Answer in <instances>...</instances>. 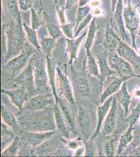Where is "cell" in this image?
Masks as SVG:
<instances>
[{
	"instance_id": "1",
	"label": "cell",
	"mask_w": 140,
	"mask_h": 157,
	"mask_svg": "<svg viewBox=\"0 0 140 157\" xmlns=\"http://www.w3.org/2000/svg\"><path fill=\"white\" fill-rule=\"evenodd\" d=\"M6 24V34L7 39V57L6 62L10 58L20 55L25 44V34L22 22L9 20Z\"/></svg>"
},
{
	"instance_id": "2",
	"label": "cell",
	"mask_w": 140,
	"mask_h": 157,
	"mask_svg": "<svg viewBox=\"0 0 140 157\" xmlns=\"http://www.w3.org/2000/svg\"><path fill=\"white\" fill-rule=\"evenodd\" d=\"M123 15L125 27L131 35L132 47L137 51L136 37L138 33L140 17L137 11V7L132 5L131 0H128L127 6L123 7Z\"/></svg>"
},
{
	"instance_id": "3",
	"label": "cell",
	"mask_w": 140,
	"mask_h": 157,
	"mask_svg": "<svg viewBox=\"0 0 140 157\" xmlns=\"http://www.w3.org/2000/svg\"><path fill=\"white\" fill-rule=\"evenodd\" d=\"M108 61L111 69L117 72L119 78L124 81L132 78H140L134 73L131 64L120 57L115 52L108 53Z\"/></svg>"
},
{
	"instance_id": "4",
	"label": "cell",
	"mask_w": 140,
	"mask_h": 157,
	"mask_svg": "<svg viewBox=\"0 0 140 157\" xmlns=\"http://www.w3.org/2000/svg\"><path fill=\"white\" fill-rule=\"evenodd\" d=\"M34 72V57L32 58L28 66L17 77L12 80L13 83L21 86L22 88L29 92H32L35 88V78L33 72Z\"/></svg>"
},
{
	"instance_id": "5",
	"label": "cell",
	"mask_w": 140,
	"mask_h": 157,
	"mask_svg": "<svg viewBox=\"0 0 140 157\" xmlns=\"http://www.w3.org/2000/svg\"><path fill=\"white\" fill-rule=\"evenodd\" d=\"M34 52H35V50L32 47L25 49L20 55L6 63L3 66V69L14 73L19 71L26 66L30 56Z\"/></svg>"
},
{
	"instance_id": "6",
	"label": "cell",
	"mask_w": 140,
	"mask_h": 157,
	"mask_svg": "<svg viewBox=\"0 0 140 157\" xmlns=\"http://www.w3.org/2000/svg\"><path fill=\"white\" fill-rule=\"evenodd\" d=\"M123 0H118L115 10L113 13L114 18L112 19V21L114 29H115L118 31L117 34H118L121 39L126 43V41L129 40V38L126 32V29L124 25L123 15Z\"/></svg>"
},
{
	"instance_id": "7",
	"label": "cell",
	"mask_w": 140,
	"mask_h": 157,
	"mask_svg": "<svg viewBox=\"0 0 140 157\" xmlns=\"http://www.w3.org/2000/svg\"><path fill=\"white\" fill-rule=\"evenodd\" d=\"M35 84L38 89H46L47 75L43 59L38 56L34 57Z\"/></svg>"
},
{
	"instance_id": "8",
	"label": "cell",
	"mask_w": 140,
	"mask_h": 157,
	"mask_svg": "<svg viewBox=\"0 0 140 157\" xmlns=\"http://www.w3.org/2000/svg\"><path fill=\"white\" fill-rule=\"evenodd\" d=\"M105 29V37L103 42V47L108 52H115L122 39L115 32L112 19L110 20V23L107 25Z\"/></svg>"
},
{
	"instance_id": "9",
	"label": "cell",
	"mask_w": 140,
	"mask_h": 157,
	"mask_svg": "<svg viewBox=\"0 0 140 157\" xmlns=\"http://www.w3.org/2000/svg\"><path fill=\"white\" fill-rule=\"evenodd\" d=\"M116 52L120 57L131 64L132 66L135 68L140 67V56L123 40L120 41Z\"/></svg>"
},
{
	"instance_id": "10",
	"label": "cell",
	"mask_w": 140,
	"mask_h": 157,
	"mask_svg": "<svg viewBox=\"0 0 140 157\" xmlns=\"http://www.w3.org/2000/svg\"><path fill=\"white\" fill-rule=\"evenodd\" d=\"M78 126L80 134L85 141L89 140L91 131V117L87 109L80 105L78 109Z\"/></svg>"
},
{
	"instance_id": "11",
	"label": "cell",
	"mask_w": 140,
	"mask_h": 157,
	"mask_svg": "<svg viewBox=\"0 0 140 157\" xmlns=\"http://www.w3.org/2000/svg\"><path fill=\"white\" fill-rule=\"evenodd\" d=\"M118 103L117 97L115 96L114 97L110 110L104 125L103 134L105 135H109L112 134L115 129L117 121Z\"/></svg>"
},
{
	"instance_id": "12",
	"label": "cell",
	"mask_w": 140,
	"mask_h": 157,
	"mask_svg": "<svg viewBox=\"0 0 140 157\" xmlns=\"http://www.w3.org/2000/svg\"><path fill=\"white\" fill-rule=\"evenodd\" d=\"M2 13L5 14L4 16L9 20L22 22L18 0H2Z\"/></svg>"
},
{
	"instance_id": "13",
	"label": "cell",
	"mask_w": 140,
	"mask_h": 157,
	"mask_svg": "<svg viewBox=\"0 0 140 157\" xmlns=\"http://www.w3.org/2000/svg\"><path fill=\"white\" fill-rule=\"evenodd\" d=\"M53 101L47 95H38L30 98L24 105V109L27 111H36L46 109L53 103Z\"/></svg>"
},
{
	"instance_id": "14",
	"label": "cell",
	"mask_w": 140,
	"mask_h": 157,
	"mask_svg": "<svg viewBox=\"0 0 140 157\" xmlns=\"http://www.w3.org/2000/svg\"><path fill=\"white\" fill-rule=\"evenodd\" d=\"M57 73L58 77L61 94L71 104L75 103L73 90L69 78L59 68L57 67Z\"/></svg>"
},
{
	"instance_id": "15",
	"label": "cell",
	"mask_w": 140,
	"mask_h": 157,
	"mask_svg": "<svg viewBox=\"0 0 140 157\" xmlns=\"http://www.w3.org/2000/svg\"><path fill=\"white\" fill-rule=\"evenodd\" d=\"M107 78L108 81L106 82L105 88H104L100 98V102L101 104L104 103L108 98L117 93L120 89L123 82H124L120 78L112 77L109 79V77H108Z\"/></svg>"
},
{
	"instance_id": "16",
	"label": "cell",
	"mask_w": 140,
	"mask_h": 157,
	"mask_svg": "<svg viewBox=\"0 0 140 157\" xmlns=\"http://www.w3.org/2000/svg\"><path fill=\"white\" fill-rule=\"evenodd\" d=\"M108 51L106 50L98 54L97 56V63L99 66L101 86L107 78L115 73V72L110 68L108 63Z\"/></svg>"
},
{
	"instance_id": "17",
	"label": "cell",
	"mask_w": 140,
	"mask_h": 157,
	"mask_svg": "<svg viewBox=\"0 0 140 157\" xmlns=\"http://www.w3.org/2000/svg\"><path fill=\"white\" fill-rule=\"evenodd\" d=\"M113 98H114V97H112V96L108 98L101 106H99L98 107L97 125L96 130L91 138L93 140L96 137H97L98 136H99V134H100L102 124L105 120V118L106 117L107 115L108 114V112L110 110Z\"/></svg>"
},
{
	"instance_id": "18",
	"label": "cell",
	"mask_w": 140,
	"mask_h": 157,
	"mask_svg": "<svg viewBox=\"0 0 140 157\" xmlns=\"http://www.w3.org/2000/svg\"><path fill=\"white\" fill-rule=\"evenodd\" d=\"M55 124L57 125V129L59 132L63 137L66 139L69 140L70 137V134L69 126H68L67 121L63 115L62 112L61 111L58 104H55L53 108Z\"/></svg>"
},
{
	"instance_id": "19",
	"label": "cell",
	"mask_w": 140,
	"mask_h": 157,
	"mask_svg": "<svg viewBox=\"0 0 140 157\" xmlns=\"http://www.w3.org/2000/svg\"><path fill=\"white\" fill-rule=\"evenodd\" d=\"M87 33H85L78 38L73 39L66 38V50L69 56V64H72L73 61L76 60L78 51L80 50L81 45L84 38L87 35Z\"/></svg>"
},
{
	"instance_id": "20",
	"label": "cell",
	"mask_w": 140,
	"mask_h": 157,
	"mask_svg": "<svg viewBox=\"0 0 140 157\" xmlns=\"http://www.w3.org/2000/svg\"><path fill=\"white\" fill-rule=\"evenodd\" d=\"M26 91L23 88L11 90L2 89V93L7 95L11 98L12 103L21 112L24 109V102L26 99Z\"/></svg>"
},
{
	"instance_id": "21",
	"label": "cell",
	"mask_w": 140,
	"mask_h": 157,
	"mask_svg": "<svg viewBox=\"0 0 140 157\" xmlns=\"http://www.w3.org/2000/svg\"><path fill=\"white\" fill-rule=\"evenodd\" d=\"M54 134V131L45 132H26L24 134V138L29 144L35 147L46 141L51 137Z\"/></svg>"
},
{
	"instance_id": "22",
	"label": "cell",
	"mask_w": 140,
	"mask_h": 157,
	"mask_svg": "<svg viewBox=\"0 0 140 157\" xmlns=\"http://www.w3.org/2000/svg\"><path fill=\"white\" fill-rule=\"evenodd\" d=\"M117 101L123 106L124 111V116L127 117L129 112V106L131 103V95L129 94L127 89V82H123L120 89L116 93Z\"/></svg>"
},
{
	"instance_id": "23",
	"label": "cell",
	"mask_w": 140,
	"mask_h": 157,
	"mask_svg": "<svg viewBox=\"0 0 140 157\" xmlns=\"http://www.w3.org/2000/svg\"><path fill=\"white\" fill-rule=\"evenodd\" d=\"M47 63V72H48L49 82L51 88L53 96L55 97V103H57L59 97L57 95L55 84V73L57 72V67L53 59L50 56H46Z\"/></svg>"
},
{
	"instance_id": "24",
	"label": "cell",
	"mask_w": 140,
	"mask_h": 157,
	"mask_svg": "<svg viewBox=\"0 0 140 157\" xmlns=\"http://www.w3.org/2000/svg\"><path fill=\"white\" fill-rule=\"evenodd\" d=\"M44 15L47 29L50 36L57 40L62 35V30L61 29L60 25H57L56 24L52 15L47 14L46 12L44 13Z\"/></svg>"
},
{
	"instance_id": "25",
	"label": "cell",
	"mask_w": 140,
	"mask_h": 157,
	"mask_svg": "<svg viewBox=\"0 0 140 157\" xmlns=\"http://www.w3.org/2000/svg\"><path fill=\"white\" fill-rule=\"evenodd\" d=\"M99 27H100V25H98V26L96 25V18L93 17L89 25V28L87 32V37L85 40V44H84V48L86 50L87 56L92 54L91 49L94 43L96 32L98 29Z\"/></svg>"
},
{
	"instance_id": "26",
	"label": "cell",
	"mask_w": 140,
	"mask_h": 157,
	"mask_svg": "<svg viewBox=\"0 0 140 157\" xmlns=\"http://www.w3.org/2000/svg\"><path fill=\"white\" fill-rule=\"evenodd\" d=\"M133 129V125H130L128 130L119 138V145L117 149V155H119L122 154L126 147L128 146L130 143H131L134 138V136H133L132 134Z\"/></svg>"
},
{
	"instance_id": "27",
	"label": "cell",
	"mask_w": 140,
	"mask_h": 157,
	"mask_svg": "<svg viewBox=\"0 0 140 157\" xmlns=\"http://www.w3.org/2000/svg\"><path fill=\"white\" fill-rule=\"evenodd\" d=\"M1 117L6 124L13 129L15 132H17L19 129V126L16 118L12 113L3 105H1Z\"/></svg>"
},
{
	"instance_id": "28",
	"label": "cell",
	"mask_w": 140,
	"mask_h": 157,
	"mask_svg": "<svg viewBox=\"0 0 140 157\" xmlns=\"http://www.w3.org/2000/svg\"><path fill=\"white\" fill-rule=\"evenodd\" d=\"M75 84L76 90L80 95L83 97H88L91 90L87 78L84 75H78L75 78Z\"/></svg>"
},
{
	"instance_id": "29",
	"label": "cell",
	"mask_w": 140,
	"mask_h": 157,
	"mask_svg": "<svg viewBox=\"0 0 140 157\" xmlns=\"http://www.w3.org/2000/svg\"><path fill=\"white\" fill-rule=\"evenodd\" d=\"M23 26L26 33L27 38L29 43L34 47L36 50H37L38 52L40 51L41 47L38 41L36 30L34 29L31 27H29L25 22H23Z\"/></svg>"
},
{
	"instance_id": "30",
	"label": "cell",
	"mask_w": 140,
	"mask_h": 157,
	"mask_svg": "<svg viewBox=\"0 0 140 157\" xmlns=\"http://www.w3.org/2000/svg\"><path fill=\"white\" fill-rule=\"evenodd\" d=\"M41 49L46 56H50L52 50L57 46L56 39L51 37L43 36L40 42Z\"/></svg>"
},
{
	"instance_id": "31",
	"label": "cell",
	"mask_w": 140,
	"mask_h": 157,
	"mask_svg": "<svg viewBox=\"0 0 140 157\" xmlns=\"http://www.w3.org/2000/svg\"><path fill=\"white\" fill-rule=\"evenodd\" d=\"M57 104H58L59 107L61 111L62 112L63 115L64 116L65 119L67 121V124L70 128H71L73 132L75 131V126L74 124L73 117L71 115V113L70 112L69 109L67 108V106L61 99L59 98Z\"/></svg>"
},
{
	"instance_id": "32",
	"label": "cell",
	"mask_w": 140,
	"mask_h": 157,
	"mask_svg": "<svg viewBox=\"0 0 140 157\" xmlns=\"http://www.w3.org/2000/svg\"><path fill=\"white\" fill-rule=\"evenodd\" d=\"M87 68L89 75L100 79V75L99 72V66L96 60L91 54L87 56Z\"/></svg>"
},
{
	"instance_id": "33",
	"label": "cell",
	"mask_w": 140,
	"mask_h": 157,
	"mask_svg": "<svg viewBox=\"0 0 140 157\" xmlns=\"http://www.w3.org/2000/svg\"><path fill=\"white\" fill-rule=\"evenodd\" d=\"M6 24L2 22L1 26V58H2V65H4L6 63L7 57V48L6 45Z\"/></svg>"
},
{
	"instance_id": "34",
	"label": "cell",
	"mask_w": 140,
	"mask_h": 157,
	"mask_svg": "<svg viewBox=\"0 0 140 157\" xmlns=\"http://www.w3.org/2000/svg\"><path fill=\"white\" fill-rule=\"evenodd\" d=\"M19 143L20 139L18 137L15 138L13 141L12 142L11 145H9L5 150L2 151L1 156H15L19 148Z\"/></svg>"
},
{
	"instance_id": "35",
	"label": "cell",
	"mask_w": 140,
	"mask_h": 157,
	"mask_svg": "<svg viewBox=\"0 0 140 157\" xmlns=\"http://www.w3.org/2000/svg\"><path fill=\"white\" fill-rule=\"evenodd\" d=\"M91 10V6L89 5L78 7L76 15V25L75 26L74 32H75L76 29H78L80 23L89 14Z\"/></svg>"
},
{
	"instance_id": "36",
	"label": "cell",
	"mask_w": 140,
	"mask_h": 157,
	"mask_svg": "<svg viewBox=\"0 0 140 157\" xmlns=\"http://www.w3.org/2000/svg\"><path fill=\"white\" fill-rule=\"evenodd\" d=\"M43 23V20L40 13L37 12L35 9L32 8L31 9V27L34 29L37 30L41 27Z\"/></svg>"
},
{
	"instance_id": "37",
	"label": "cell",
	"mask_w": 140,
	"mask_h": 157,
	"mask_svg": "<svg viewBox=\"0 0 140 157\" xmlns=\"http://www.w3.org/2000/svg\"><path fill=\"white\" fill-rule=\"evenodd\" d=\"M126 117L125 120L126 123L130 125L134 126L140 117V101L137 106L132 109L131 113Z\"/></svg>"
},
{
	"instance_id": "38",
	"label": "cell",
	"mask_w": 140,
	"mask_h": 157,
	"mask_svg": "<svg viewBox=\"0 0 140 157\" xmlns=\"http://www.w3.org/2000/svg\"><path fill=\"white\" fill-rule=\"evenodd\" d=\"M14 138V135L6 129V125L2 124L1 126V147L2 150H3V148L6 146L7 144Z\"/></svg>"
},
{
	"instance_id": "39",
	"label": "cell",
	"mask_w": 140,
	"mask_h": 157,
	"mask_svg": "<svg viewBox=\"0 0 140 157\" xmlns=\"http://www.w3.org/2000/svg\"><path fill=\"white\" fill-rule=\"evenodd\" d=\"M60 29L62 30V32L64 35L69 39H73L74 38V29H75L74 25L73 24L70 23H66L61 24L60 25Z\"/></svg>"
},
{
	"instance_id": "40",
	"label": "cell",
	"mask_w": 140,
	"mask_h": 157,
	"mask_svg": "<svg viewBox=\"0 0 140 157\" xmlns=\"http://www.w3.org/2000/svg\"><path fill=\"white\" fill-rule=\"evenodd\" d=\"M85 151L84 156L93 157L96 155V148L94 145L93 140L91 139L89 140L85 141Z\"/></svg>"
},
{
	"instance_id": "41",
	"label": "cell",
	"mask_w": 140,
	"mask_h": 157,
	"mask_svg": "<svg viewBox=\"0 0 140 157\" xmlns=\"http://www.w3.org/2000/svg\"><path fill=\"white\" fill-rule=\"evenodd\" d=\"M93 18V16L92 14L91 13H89V14L78 25V29H76V31L75 32L74 38H76L82 30H83L85 28L87 27V26L91 23Z\"/></svg>"
},
{
	"instance_id": "42",
	"label": "cell",
	"mask_w": 140,
	"mask_h": 157,
	"mask_svg": "<svg viewBox=\"0 0 140 157\" xmlns=\"http://www.w3.org/2000/svg\"><path fill=\"white\" fill-rule=\"evenodd\" d=\"M104 151L105 155L108 157H112L114 156L115 152V145L114 140L112 139H109L107 141L104 147Z\"/></svg>"
},
{
	"instance_id": "43",
	"label": "cell",
	"mask_w": 140,
	"mask_h": 157,
	"mask_svg": "<svg viewBox=\"0 0 140 157\" xmlns=\"http://www.w3.org/2000/svg\"><path fill=\"white\" fill-rule=\"evenodd\" d=\"M35 0H18V3L21 11H26L32 9L34 6Z\"/></svg>"
},
{
	"instance_id": "44",
	"label": "cell",
	"mask_w": 140,
	"mask_h": 157,
	"mask_svg": "<svg viewBox=\"0 0 140 157\" xmlns=\"http://www.w3.org/2000/svg\"><path fill=\"white\" fill-rule=\"evenodd\" d=\"M66 10L65 7H62L59 8L58 6L56 7V12H57V16L58 18L59 21L61 24L67 23L66 18Z\"/></svg>"
},
{
	"instance_id": "45",
	"label": "cell",
	"mask_w": 140,
	"mask_h": 157,
	"mask_svg": "<svg viewBox=\"0 0 140 157\" xmlns=\"http://www.w3.org/2000/svg\"><path fill=\"white\" fill-rule=\"evenodd\" d=\"M66 145L67 148L71 150H76L78 148H79L81 146L80 141L78 139L74 140H69L66 142Z\"/></svg>"
},
{
	"instance_id": "46",
	"label": "cell",
	"mask_w": 140,
	"mask_h": 157,
	"mask_svg": "<svg viewBox=\"0 0 140 157\" xmlns=\"http://www.w3.org/2000/svg\"><path fill=\"white\" fill-rule=\"evenodd\" d=\"M78 1L79 0H66V6L64 7L66 10L71 9V7L78 2Z\"/></svg>"
},
{
	"instance_id": "47",
	"label": "cell",
	"mask_w": 140,
	"mask_h": 157,
	"mask_svg": "<svg viewBox=\"0 0 140 157\" xmlns=\"http://www.w3.org/2000/svg\"><path fill=\"white\" fill-rule=\"evenodd\" d=\"M85 151V147H80L75 150L74 153V156H82L84 155Z\"/></svg>"
},
{
	"instance_id": "48",
	"label": "cell",
	"mask_w": 140,
	"mask_h": 157,
	"mask_svg": "<svg viewBox=\"0 0 140 157\" xmlns=\"http://www.w3.org/2000/svg\"><path fill=\"white\" fill-rule=\"evenodd\" d=\"M118 1V0H111V9L112 13H114V11L115 10Z\"/></svg>"
},
{
	"instance_id": "49",
	"label": "cell",
	"mask_w": 140,
	"mask_h": 157,
	"mask_svg": "<svg viewBox=\"0 0 140 157\" xmlns=\"http://www.w3.org/2000/svg\"><path fill=\"white\" fill-rule=\"evenodd\" d=\"M90 1V0H79L78 1V7H82L86 6L87 4Z\"/></svg>"
},
{
	"instance_id": "50",
	"label": "cell",
	"mask_w": 140,
	"mask_h": 157,
	"mask_svg": "<svg viewBox=\"0 0 140 157\" xmlns=\"http://www.w3.org/2000/svg\"><path fill=\"white\" fill-rule=\"evenodd\" d=\"M133 155L140 156V146L133 151Z\"/></svg>"
},
{
	"instance_id": "51",
	"label": "cell",
	"mask_w": 140,
	"mask_h": 157,
	"mask_svg": "<svg viewBox=\"0 0 140 157\" xmlns=\"http://www.w3.org/2000/svg\"><path fill=\"white\" fill-rule=\"evenodd\" d=\"M138 6H139V12H140V1L138 0ZM137 36H140V25H139V28H138V33Z\"/></svg>"
},
{
	"instance_id": "52",
	"label": "cell",
	"mask_w": 140,
	"mask_h": 157,
	"mask_svg": "<svg viewBox=\"0 0 140 157\" xmlns=\"http://www.w3.org/2000/svg\"><path fill=\"white\" fill-rule=\"evenodd\" d=\"M38 3L39 4V6L40 7V9H43V0H36Z\"/></svg>"
},
{
	"instance_id": "53",
	"label": "cell",
	"mask_w": 140,
	"mask_h": 157,
	"mask_svg": "<svg viewBox=\"0 0 140 157\" xmlns=\"http://www.w3.org/2000/svg\"><path fill=\"white\" fill-rule=\"evenodd\" d=\"M53 1L55 2V3L57 4L58 3L59 1V0H53Z\"/></svg>"
},
{
	"instance_id": "54",
	"label": "cell",
	"mask_w": 140,
	"mask_h": 157,
	"mask_svg": "<svg viewBox=\"0 0 140 157\" xmlns=\"http://www.w3.org/2000/svg\"></svg>"
},
{
	"instance_id": "55",
	"label": "cell",
	"mask_w": 140,
	"mask_h": 157,
	"mask_svg": "<svg viewBox=\"0 0 140 157\" xmlns=\"http://www.w3.org/2000/svg\"></svg>"
}]
</instances>
